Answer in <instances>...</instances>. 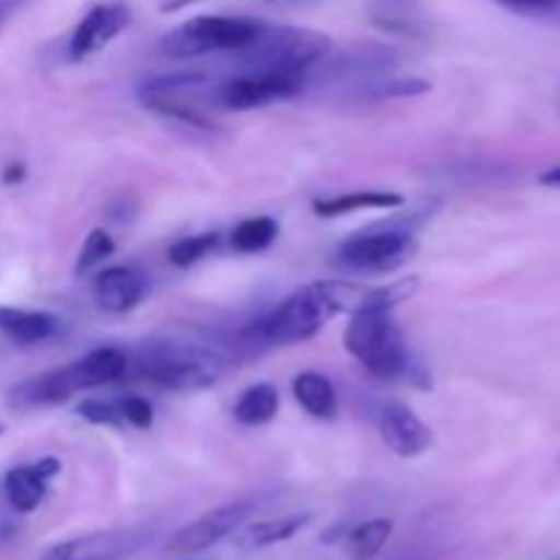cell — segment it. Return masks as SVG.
Here are the masks:
<instances>
[{"instance_id": "6da1fadb", "label": "cell", "mask_w": 560, "mask_h": 560, "mask_svg": "<svg viewBox=\"0 0 560 560\" xmlns=\"http://www.w3.org/2000/svg\"><path fill=\"white\" fill-rule=\"evenodd\" d=\"M129 370L164 392H200L228 375L230 359L206 345L153 337L137 345Z\"/></svg>"}, {"instance_id": "7a4b0ae2", "label": "cell", "mask_w": 560, "mask_h": 560, "mask_svg": "<svg viewBox=\"0 0 560 560\" xmlns=\"http://www.w3.org/2000/svg\"><path fill=\"white\" fill-rule=\"evenodd\" d=\"M126 372H129V355L124 350L96 348L71 364L16 383L9 392V405L16 410H33L69 402L74 394L88 392V388L113 386Z\"/></svg>"}, {"instance_id": "3957f363", "label": "cell", "mask_w": 560, "mask_h": 560, "mask_svg": "<svg viewBox=\"0 0 560 560\" xmlns=\"http://www.w3.org/2000/svg\"><path fill=\"white\" fill-rule=\"evenodd\" d=\"M334 42L326 33L310 27L268 25L255 42L235 49L233 66L244 71H279V74H310L326 55H331Z\"/></svg>"}, {"instance_id": "277c9868", "label": "cell", "mask_w": 560, "mask_h": 560, "mask_svg": "<svg viewBox=\"0 0 560 560\" xmlns=\"http://www.w3.org/2000/svg\"><path fill=\"white\" fill-rule=\"evenodd\" d=\"M342 342L345 350L370 375L381 377V381H399V377L413 381V372L419 370L392 310H370L350 315Z\"/></svg>"}, {"instance_id": "5b68a950", "label": "cell", "mask_w": 560, "mask_h": 560, "mask_svg": "<svg viewBox=\"0 0 560 560\" xmlns=\"http://www.w3.org/2000/svg\"><path fill=\"white\" fill-rule=\"evenodd\" d=\"M266 22L255 16L202 14L173 27L162 38V52L175 60L202 58L211 52H235L260 36Z\"/></svg>"}, {"instance_id": "8992f818", "label": "cell", "mask_w": 560, "mask_h": 560, "mask_svg": "<svg viewBox=\"0 0 560 560\" xmlns=\"http://www.w3.org/2000/svg\"><path fill=\"white\" fill-rule=\"evenodd\" d=\"M328 317L334 315L317 282L306 284V288L288 295L282 304L273 306L260 320L252 323L246 328V339H249V345H262V348H282V345L304 342V339H312L320 331Z\"/></svg>"}, {"instance_id": "52a82bcc", "label": "cell", "mask_w": 560, "mask_h": 560, "mask_svg": "<svg viewBox=\"0 0 560 560\" xmlns=\"http://www.w3.org/2000/svg\"><path fill=\"white\" fill-rule=\"evenodd\" d=\"M419 252L413 228L386 224L381 230H364L345 238L337 249L339 266L359 273H388L397 271Z\"/></svg>"}, {"instance_id": "ba28073f", "label": "cell", "mask_w": 560, "mask_h": 560, "mask_svg": "<svg viewBox=\"0 0 560 560\" xmlns=\"http://www.w3.org/2000/svg\"><path fill=\"white\" fill-rule=\"evenodd\" d=\"M202 82H206V77L191 74V71H184V74L153 77V80L142 82L137 96H140V102L145 104L151 113L180 120V124L200 126V129H211L213 120L208 118L202 104L191 96L195 91H200Z\"/></svg>"}, {"instance_id": "9c48e42d", "label": "cell", "mask_w": 560, "mask_h": 560, "mask_svg": "<svg viewBox=\"0 0 560 560\" xmlns=\"http://www.w3.org/2000/svg\"><path fill=\"white\" fill-rule=\"evenodd\" d=\"M310 74H279V71H244L230 77L217 88L213 98L222 109L230 113H246V109L266 107L271 102L295 96L304 91Z\"/></svg>"}, {"instance_id": "30bf717a", "label": "cell", "mask_w": 560, "mask_h": 560, "mask_svg": "<svg viewBox=\"0 0 560 560\" xmlns=\"http://www.w3.org/2000/svg\"><path fill=\"white\" fill-rule=\"evenodd\" d=\"M255 506V501H233L211 509L202 517L191 520L189 525L175 530L167 541V552H173V556H197V552L211 550L213 545L233 536L252 517Z\"/></svg>"}, {"instance_id": "8fae6325", "label": "cell", "mask_w": 560, "mask_h": 560, "mask_svg": "<svg viewBox=\"0 0 560 560\" xmlns=\"http://www.w3.org/2000/svg\"><path fill=\"white\" fill-rule=\"evenodd\" d=\"M148 530H96L49 547L38 560H120L148 545Z\"/></svg>"}, {"instance_id": "7c38bea8", "label": "cell", "mask_w": 560, "mask_h": 560, "mask_svg": "<svg viewBox=\"0 0 560 560\" xmlns=\"http://www.w3.org/2000/svg\"><path fill=\"white\" fill-rule=\"evenodd\" d=\"M131 22V11L126 3H98L77 22L69 38V60L91 58L98 49L107 47L118 33H124Z\"/></svg>"}, {"instance_id": "4fadbf2b", "label": "cell", "mask_w": 560, "mask_h": 560, "mask_svg": "<svg viewBox=\"0 0 560 560\" xmlns=\"http://www.w3.org/2000/svg\"><path fill=\"white\" fill-rule=\"evenodd\" d=\"M377 432H381V441L392 448L397 457H419L427 448L432 446V432L413 410L405 402H383L375 413Z\"/></svg>"}, {"instance_id": "5bb4252c", "label": "cell", "mask_w": 560, "mask_h": 560, "mask_svg": "<svg viewBox=\"0 0 560 560\" xmlns=\"http://www.w3.org/2000/svg\"><path fill=\"white\" fill-rule=\"evenodd\" d=\"M60 474V463L55 457L38 459L36 465H20V468H11L3 479V492L5 501L14 512L31 514L42 506V501L47 498V485L52 476Z\"/></svg>"}, {"instance_id": "9a60e30c", "label": "cell", "mask_w": 560, "mask_h": 560, "mask_svg": "<svg viewBox=\"0 0 560 560\" xmlns=\"http://www.w3.org/2000/svg\"><path fill=\"white\" fill-rule=\"evenodd\" d=\"M93 301L102 306L109 315H124L131 312L145 295V279L140 271L129 266H113L104 268L93 277L91 284Z\"/></svg>"}, {"instance_id": "2e32d148", "label": "cell", "mask_w": 560, "mask_h": 560, "mask_svg": "<svg viewBox=\"0 0 560 560\" xmlns=\"http://www.w3.org/2000/svg\"><path fill=\"white\" fill-rule=\"evenodd\" d=\"M60 317L38 310L0 306V334L14 345H42L60 331Z\"/></svg>"}, {"instance_id": "e0dca14e", "label": "cell", "mask_w": 560, "mask_h": 560, "mask_svg": "<svg viewBox=\"0 0 560 560\" xmlns=\"http://www.w3.org/2000/svg\"><path fill=\"white\" fill-rule=\"evenodd\" d=\"M312 514H288V517H273L260 520V523L241 525L233 534V545L244 552L266 550V547L282 545V541L293 539L301 528H306Z\"/></svg>"}, {"instance_id": "ac0fdd59", "label": "cell", "mask_w": 560, "mask_h": 560, "mask_svg": "<svg viewBox=\"0 0 560 560\" xmlns=\"http://www.w3.org/2000/svg\"><path fill=\"white\" fill-rule=\"evenodd\" d=\"M402 206V195L397 191H383V189H366V191H345V195L326 197V200H315L312 208H315L317 217L334 219L345 217V213L355 211H383V208H399Z\"/></svg>"}, {"instance_id": "d6986e66", "label": "cell", "mask_w": 560, "mask_h": 560, "mask_svg": "<svg viewBox=\"0 0 560 560\" xmlns=\"http://www.w3.org/2000/svg\"><path fill=\"white\" fill-rule=\"evenodd\" d=\"M293 397L315 419H334L337 416V388H334V383L326 375L301 372L293 381Z\"/></svg>"}, {"instance_id": "ffe728a7", "label": "cell", "mask_w": 560, "mask_h": 560, "mask_svg": "<svg viewBox=\"0 0 560 560\" xmlns=\"http://www.w3.org/2000/svg\"><path fill=\"white\" fill-rule=\"evenodd\" d=\"M394 534V523L388 517H375L366 520V523L355 525L345 534L342 547L345 556L350 560H372L377 552L386 547V541L392 539Z\"/></svg>"}, {"instance_id": "44dd1931", "label": "cell", "mask_w": 560, "mask_h": 560, "mask_svg": "<svg viewBox=\"0 0 560 560\" xmlns=\"http://www.w3.org/2000/svg\"><path fill=\"white\" fill-rule=\"evenodd\" d=\"M279 413V392L271 383H255V386L246 388L241 394V399L235 402L233 416L238 424L244 427H262L268 421H273V416Z\"/></svg>"}, {"instance_id": "7402d4cb", "label": "cell", "mask_w": 560, "mask_h": 560, "mask_svg": "<svg viewBox=\"0 0 560 560\" xmlns=\"http://www.w3.org/2000/svg\"><path fill=\"white\" fill-rule=\"evenodd\" d=\"M279 224L271 217H252L244 219L230 235V244L241 255H255V252L268 249L277 241Z\"/></svg>"}, {"instance_id": "603a6c76", "label": "cell", "mask_w": 560, "mask_h": 560, "mask_svg": "<svg viewBox=\"0 0 560 560\" xmlns=\"http://www.w3.org/2000/svg\"><path fill=\"white\" fill-rule=\"evenodd\" d=\"M419 0H372L370 14L375 25L392 33H416Z\"/></svg>"}, {"instance_id": "cb8c5ba5", "label": "cell", "mask_w": 560, "mask_h": 560, "mask_svg": "<svg viewBox=\"0 0 560 560\" xmlns=\"http://www.w3.org/2000/svg\"><path fill=\"white\" fill-rule=\"evenodd\" d=\"M219 241H222V235L213 230V233H200V235H186V238L175 241L173 246H170L167 257L173 266L178 268H189L195 266V262H200L202 257L211 255L213 249L219 246Z\"/></svg>"}, {"instance_id": "d4e9b609", "label": "cell", "mask_w": 560, "mask_h": 560, "mask_svg": "<svg viewBox=\"0 0 560 560\" xmlns=\"http://www.w3.org/2000/svg\"><path fill=\"white\" fill-rule=\"evenodd\" d=\"M113 252H115L113 235H109L107 230H102V228L91 230V233H88V238H85V244H82L80 255H77L74 277H82V273L93 271V268H96L98 262L107 260Z\"/></svg>"}, {"instance_id": "484cf974", "label": "cell", "mask_w": 560, "mask_h": 560, "mask_svg": "<svg viewBox=\"0 0 560 560\" xmlns=\"http://www.w3.org/2000/svg\"><path fill=\"white\" fill-rule=\"evenodd\" d=\"M430 91V82L419 80V77H410V80H397V77H388V80L372 82L370 96L372 98H399V96H419V93Z\"/></svg>"}, {"instance_id": "4316f807", "label": "cell", "mask_w": 560, "mask_h": 560, "mask_svg": "<svg viewBox=\"0 0 560 560\" xmlns=\"http://www.w3.org/2000/svg\"><path fill=\"white\" fill-rule=\"evenodd\" d=\"M77 416L98 427H120L124 416H120V405L109 402V399H85L77 405Z\"/></svg>"}, {"instance_id": "83f0119b", "label": "cell", "mask_w": 560, "mask_h": 560, "mask_svg": "<svg viewBox=\"0 0 560 560\" xmlns=\"http://www.w3.org/2000/svg\"><path fill=\"white\" fill-rule=\"evenodd\" d=\"M120 416L124 424H131L135 430H151L153 427V408L145 397H126L120 399Z\"/></svg>"}, {"instance_id": "f1b7e54d", "label": "cell", "mask_w": 560, "mask_h": 560, "mask_svg": "<svg viewBox=\"0 0 560 560\" xmlns=\"http://www.w3.org/2000/svg\"><path fill=\"white\" fill-rule=\"evenodd\" d=\"M498 3L509 5L514 11H525V14H545V11L558 9L560 0H498Z\"/></svg>"}, {"instance_id": "f546056e", "label": "cell", "mask_w": 560, "mask_h": 560, "mask_svg": "<svg viewBox=\"0 0 560 560\" xmlns=\"http://www.w3.org/2000/svg\"><path fill=\"white\" fill-rule=\"evenodd\" d=\"M22 3H25V0H0V31H3L5 22L22 9Z\"/></svg>"}, {"instance_id": "4dcf8cb0", "label": "cell", "mask_w": 560, "mask_h": 560, "mask_svg": "<svg viewBox=\"0 0 560 560\" xmlns=\"http://www.w3.org/2000/svg\"><path fill=\"white\" fill-rule=\"evenodd\" d=\"M22 178H25V167H22V164H11V167H5V173H3L5 184H16V180H22Z\"/></svg>"}, {"instance_id": "1f68e13d", "label": "cell", "mask_w": 560, "mask_h": 560, "mask_svg": "<svg viewBox=\"0 0 560 560\" xmlns=\"http://www.w3.org/2000/svg\"><path fill=\"white\" fill-rule=\"evenodd\" d=\"M539 180L545 186H558L560 189V167H552V170H547V173H541Z\"/></svg>"}, {"instance_id": "d6a6232c", "label": "cell", "mask_w": 560, "mask_h": 560, "mask_svg": "<svg viewBox=\"0 0 560 560\" xmlns=\"http://www.w3.org/2000/svg\"><path fill=\"white\" fill-rule=\"evenodd\" d=\"M191 3H197V0H162V11H180Z\"/></svg>"}, {"instance_id": "836d02e7", "label": "cell", "mask_w": 560, "mask_h": 560, "mask_svg": "<svg viewBox=\"0 0 560 560\" xmlns=\"http://www.w3.org/2000/svg\"><path fill=\"white\" fill-rule=\"evenodd\" d=\"M0 435H3V424H0Z\"/></svg>"}, {"instance_id": "e575fe53", "label": "cell", "mask_w": 560, "mask_h": 560, "mask_svg": "<svg viewBox=\"0 0 560 560\" xmlns=\"http://www.w3.org/2000/svg\"><path fill=\"white\" fill-rule=\"evenodd\" d=\"M293 3H299V0H293Z\"/></svg>"}]
</instances>
